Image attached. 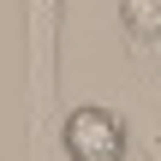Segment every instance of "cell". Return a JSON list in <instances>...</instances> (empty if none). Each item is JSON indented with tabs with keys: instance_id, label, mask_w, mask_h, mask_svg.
<instances>
[{
	"instance_id": "1",
	"label": "cell",
	"mask_w": 161,
	"mask_h": 161,
	"mask_svg": "<svg viewBox=\"0 0 161 161\" xmlns=\"http://www.w3.org/2000/svg\"><path fill=\"white\" fill-rule=\"evenodd\" d=\"M30 18V155L48 149L54 119V42H60V0H24Z\"/></svg>"
},
{
	"instance_id": "2",
	"label": "cell",
	"mask_w": 161,
	"mask_h": 161,
	"mask_svg": "<svg viewBox=\"0 0 161 161\" xmlns=\"http://www.w3.org/2000/svg\"><path fill=\"white\" fill-rule=\"evenodd\" d=\"M60 149L66 161H125V119L102 102H84L60 119Z\"/></svg>"
},
{
	"instance_id": "3",
	"label": "cell",
	"mask_w": 161,
	"mask_h": 161,
	"mask_svg": "<svg viewBox=\"0 0 161 161\" xmlns=\"http://www.w3.org/2000/svg\"><path fill=\"white\" fill-rule=\"evenodd\" d=\"M119 30H125V54L161 72V0H119Z\"/></svg>"
},
{
	"instance_id": "4",
	"label": "cell",
	"mask_w": 161,
	"mask_h": 161,
	"mask_svg": "<svg viewBox=\"0 0 161 161\" xmlns=\"http://www.w3.org/2000/svg\"><path fill=\"white\" fill-rule=\"evenodd\" d=\"M143 155H149V161H161V131H155V125L143 131Z\"/></svg>"
}]
</instances>
